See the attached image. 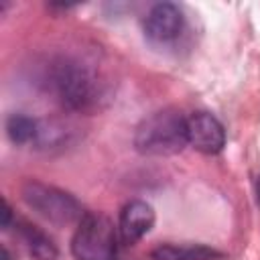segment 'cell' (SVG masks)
<instances>
[{"mask_svg": "<svg viewBox=\"0 0 260 260\" xmlns=\"http://www.w3.org/2000/svg\"><path fill=\"white\" fill-rule=\"evenodd\" d=\"M187 144L203 154H217L225 146L223 124L209 112L187 116Z\"/></svg>", "mask_w": 260, "mask_h": 260, "instance_id": "cell-5", "label": "cell"}, {"mask_svg": "<svg viewBox=\"0 0 260 260\" xmlns=\"http://www.w3.org/2000/svg\"><path fill=\"white\" fill-rule=\"evenodd\" d=\"M183 26H185V16L181 8L173 2L154 4L144 18V32L150 41H156V43H167L177 39Z\"/></svg>", "mask_w": 260, "mask_h": 260, "instance_id": "cell-6", "label": "cell"}, {"mask_svg": "<svg viewBox=\"0 0 260 260\" xmlns=\"http://www.w3.org/2000/svg\"><path fill=\"white\" fill-rule=\"evenodd\" d=\"M47 87L71 112H93L108 100L106 77L79 57H57L47 69Z\"/></svg>", "mask_w": 260, "mask_h": 260, "instance_id": "cell-1", "label": "cell"}, {"mask_svg": "<svg viewBox=\"0 0 260 260\" xmlns=\"http://www.w3.org/2000/svg\"><path fill=\"white\" fill-rule=\"evenodd\" d=\"M12 217H14V215H12V209H10L8 201L2 199V230H8V228H10Z\"/></svg>", "mask_w": 260, "mask_h": 260, "instance_id": "cell-12", "label": "cell"}, {"mask_svg": "<svg viewBox=\"0 0 260 260\" xmlns=\"http://www.w3.org/2000/svg\"><path fill=\"white\" fill-rule=\"evenodd\" d=\"M118 242V225L104 213L87 211L71 238V254L75 260H116Z\"/></svg>", "mask_w": 260, "mask_h": 260, "instance_id": "cell-4", "label": "cell"}, {"mask_svg": "<svg viewBox=\"0 0 260 260\" xmlns=\"http://www.w3.org/2000/svg\"><path fill=\"white\" fill-rule=\"evenodd\" d=\"M39 130V120L24 116V114H12L6 120V134L14 144H28L35 142Z\"/></svg>", "mask_w": 260, "mask_h": 260, "instance_id": "cell-11", "label": "cell"}, {"mask_svg": "<svg viewBox=\"0 0 260 260\" xmlns=\"http://www.w3.org/2000/svg\"><path fill=\"white\" fill-rule=\"evenodd\" d=\"M152 260H221L223 252L205 244H162L150 252Z\"/></svg>", "mask_w": 260, "mask_h": 260, "instance_id": "cell-9", "label": "cell"}, {"mask_svg": "<svg viewBox=\"0 0 260 260\" xmlns=\"http://www.w3.org/2000/svg\"><path fill=\"white\" fill-rule=\"evenodd\" d=\"M154 209L150 203L142 199L128 201L118 217V234L122 244H136L140 242L154 225Z\"/></svg>", "mask_w": 260, "mask_h": 260, "instance_id": "cell-7", "label": "cell"}, {"mask_svg": "<svg viewBox=\"0 0 260 260\" xmlns=\"http://www.w3.org/2000/svg\"><path fill=\"white\" fill-rule=\"evenodd\" d=\"M20 197L35 213H39L55 225L79 223L81 217L87 213L83 211L77 197H73L69 191L37 179H28L22 183Z\"/></svg>", "mask_w": 260, "mask_h": 260, "instance_id": "cell-3", "label": "cell"}, {"mask_svg": "<svg viewBox=\"0 0 260 260\" xmlns=\"http://www.w3.org/2000/svg\"><path fill=\"white\" fill-rule=\"evenodd\" d=\"M71 136V130L67 124L59 122V120H39V130H37V138L32 144H37V148H59L63 146Z\"/></svg>", "mask_w": 260, "mask_h": 260, "instance_id": "cell-10", "label": "cell"}, {"mask_svg": "<svg viewBox=\"0 0 260 260\" xmlns=\"http://www.w3.org/2000/svg\"><path fill=\"white\" fill-rule=\"evenodd\" d=\"M187 146V116L165 108L144 118L134 132V148L148 156H171Z\"/></svg>", "mask_w": 260, "mask_h": 260, "instance_id": "cell-2", "label": "cell"}, {"mask_svg": "<svg viewBox=\"0 0 260 260\" xmlns=\"http://www.w3.org/2000/svg\"><path fill=\"white\" fill-rule=\"evenodd\" d=\"M16 223V232L20 236V240L24 242V246L28 248V254L35 260H55L59 256V250L55 246V242L35 223H28L24 219H14Z\"/></svg>", "mask_w": 260, "mask_h": 260, "instance_id": "cell-8", "label": "cell"}]
</instances>
